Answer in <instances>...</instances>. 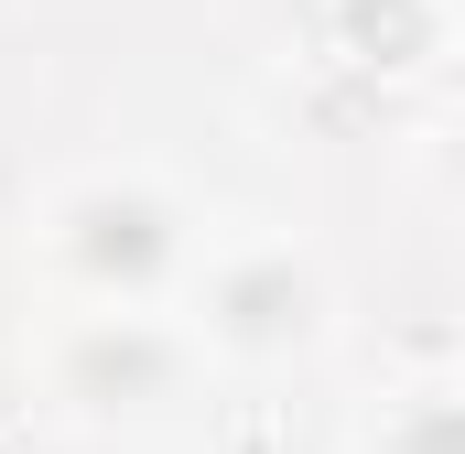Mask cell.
Listing matches in <instances>:
<instances>
[{
    "mask_svg": "<svg viewBox=\"0 0 465 454\" xmlns=\"http://www.w3.org/2000/svg\"><path fill=\"white\" fill-rule=\"evenodd\" d=\"M228 303H238V336H292L303 325V281L292 271H249Z\"/></svg>",
    "mask_w": 465,
    "mask_h": 454,
    "instance_id": "6da1fadb",
    "label": "cell"
}]
</instances>
